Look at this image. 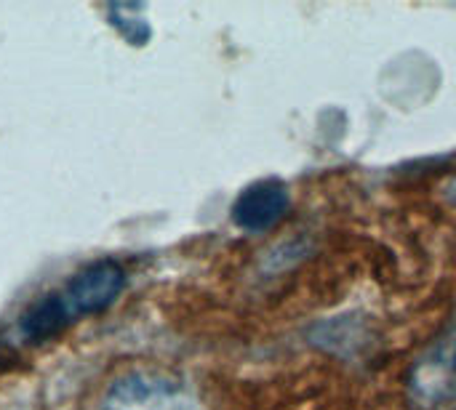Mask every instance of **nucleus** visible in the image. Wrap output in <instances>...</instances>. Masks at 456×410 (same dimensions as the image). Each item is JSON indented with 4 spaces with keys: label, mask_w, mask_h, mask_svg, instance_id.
Segmentation results:
<instances>
[{
    "label": "nucleus",
    "mask_w": 456,
    "mask_h": 410,
    "mask_svg": "<svg viewBox=\"0 0 456 410\" xmlns=\"http://www.w3.org/2000/svg\"><path fill=\"white\" fill-rule=\"evenodd\" d=\"M409 392L419 408H441L456 398V320L414 366Z\"/></svg>",
    "instance_id": "f257e3e1"
},
{
    "label": "nucleus",
    "mask_w": 456,
    "mask_h": 410,
    "mask_svg": "<svg viewBox=\"0 0 456 410\" xmlns=\"http://www.w3.org/2000/svg\"><path fill=\"white\" fill-rule=\"evenodd\" d=\"M126 288V269L115 259H99L75 272L61 293L69 318L99 315L118 301Z\"/></svg>",
    "instance_id": "f03ea898"
},
{
    "label": "nucleus",
    "mask_w": 456,
    "mask_h": 410,
    "mask_svg": "<svg viewBox=\"0 0 456 410\" xmlns=\"http://www.w3.org/2000/svg\"><path fill=\"white\" fill-rule=\"evenodd\" d=\"M286 211H289L286 187L278 181H256L238 195L232 205V221L246 232H265L275 227Z\"/></svg>",
    "instance_id": "7ed1b4c3"
},
{
    "label": "nucleus",
    "mask_w": 456,
    "mask_h": 410,
    "mask_svg": "<svg viewBox=\"0 0 456 410\" xmlns=\"http://www.w3.org/2000/svg\"><path fill=\"white\" fill-rule=\"evenodd\" d=\"M67 323H72V318L67 312L61 293H45L43 299H37L35 304H29L24 310V315L19 318V334L24 342L40 344V342H48L56 334H61V328H67Z\"/></svg>",
    "instance_id": "20e7f679"
},
{
    "label": "nucleus",
    "mask_w": 456,
    "mask_h": 410,
    "mask_svg": "<svg viewBox=\"0 0 456 410\" xmlns=\"http://www.w3.org/2000/svg\"><path fill=\"white\" fill-rule=\"evenodd\" d=\"M110 19L112 24L120 29V35L126 40H131L134 45H142L150 40V24L144 19H134L131 13L136 11V5H110Z\"/></svg>",
    "instance_id": "39448f33"
}]
</instances>
